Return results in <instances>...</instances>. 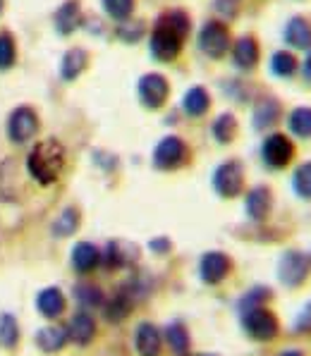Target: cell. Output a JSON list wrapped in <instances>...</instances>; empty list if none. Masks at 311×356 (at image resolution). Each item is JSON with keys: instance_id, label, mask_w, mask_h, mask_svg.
<instances>
[{"instance_id": "obj_12", "label": "cell", "mask_w": 311, "mask_h": 356, "mask_svg": "<svg viewBox=\"0 0 311 356\" xmlns=\"http://www.w3.org/2000/svg\"><path fill=\"white\" fill-rule=\"evenodd\" d=\"M282 38L290 46V51H309L311 48V17L307 15H294L287 19Z\"/></svg>"}, {"instance_id": "obj_35", "label": "cell", "mask_w": 311, "mask_h": 356, "mask_svg": "<svg viewBox=\"0 0 311 356\" xmlns=\"http://www.w3.org/2000/svg\"><path fill=\"white\" fill-rule=\"evenodd\" d=\"M271 289H266V287H254L252 292H247L242 297V301H239V311L242 314H247V311H252V309H261V306H266L271 301Z\"/></svg>"}, {"instance_id": "obj_5", "label": "cell", "mask_w": 311, "mask_h": 356, "mask_svg": "<svg viewBox=\"0 0 311 356\" xmlns=\"http://www.w3.org/2000/svg\"><path fill=\"white\" fill-rule=\"evenodd\" d=\"M242 323H244V332L252 339H259V342H271L280 332V323H278L276 314L266 309V306L242 314Z\"/></svg>"}, {"instance_id": "obj_2", "label": "cell", "mask_w": 311, "mask_h": 356, "mask_svg": "<svg viewBox=\"0 0 311 356\" xmlns=\"http://www.w3.org/2000/svg\"><path fill=\"white\" fill-rule=\"evenodd\" d=\"M26 168L39 184H53L65 168V149L56 139L39 141L26 158Z\"/></svg>"}, {"instance_id": "obj_26", "label": "cell", "mask_w": 311, "mask_h": 356, "mask_svg": "<svg viewBox=\"0 0 311 356\" xmlns=\"http://www.w3.org/2000/svg\"><path fill=\"white\" fill-rule=\"evenodd\" d=\"M287 127L299 139H311V106H299L287 115Z\"/></svg>"}, {"instance_id": "obj_11", "label": "cell", "mask_w": 311, "mask_h": 356, "mask_svg": "<svg viewBox=\"0 0 311 356\" xmlns=\"http://www.w3.org/2000/svg\"><path fill=\"white\" fill-rule=\"evenodd\" d=\"M232 63L234 67H239L242 72H254L261 63V46L256 41V36L247 34L239 36L237 41L232 43Z\"/></svg>"}, {"instance_id": "obj_6", "label": "cell", "mask_w": 311, "mask_h": 356, "mask_svg": "<svg viewBox=\"0 0 311 356\" xmlns=\"http://www.w3.org/2000/svg\"><path fill=\"white\" fill-rule=\"evenodd\" d=\"M214 189L223 199H234L244 191V168L239 161H225L214 172Z\"/></svg>"}, {"instance_id": "obj_29", "label": "cell", "mask_w": 311, "mask_h": 356, "mask_svg": "<svg viewBox=\"0 0 311 356\" xmlns=\"http://www.w3.org/2000/svg\"><path fill=\"white\" fill-rule=\"evenodd\" d=\"M166 339L175 354H187L189 352V332L182 323H170V325L166 327Z\"/></svg>"}, {"instance_id": "obj_42", "label": "cell", "mask_w": 311, "mask_h": 356, "mask_svg": "<svg viewBox=\"0 0 311 356\" xmlns=\"http://www.w3.org/2000/svg\"><path fill=\"white\" fill-rule=\"evenodd\" d=\"M0 13H3V0H0Z\"/></svg>"}, {"instance_id": "obj_19", "label": "cell", "mask_w": 311, "mask_h": 356, "mask_svg": "<svg viewBox=\"0 0 311 356\" xmlns=\"http://www.w3.org/2000/svg\"><path fill=\"white\" fill-rule=\"evenodd\" d=\"M36 309H39V314L48 321L63 316V311H65L63 292H60L58 287H46L43 292H39V297H36Z\"/></svg>"}, {"instance_id": "obj_38", "label": "cell", "mask_w": 311, "mask_h": 356, "mask_svg": "<svg viewBox=\"0 0 311 356\" xmlns=\"http://www.w3.org/2000/svg\"><path fill=\"white\" fill-rule=\"evenodd\" d=\"M294 330L297 332H311V301L302 309V314L294 321Z\"/></svg>"}, {"instance_id": "obj_27", "label": "cell", "mask_w": 311, "mask_h": 356, "mask_svg": "<svg viewBox=\"0 0 311 356\" xmlns=\"http://www.w3.org/2000/svg\"><path fill=\"white\" fill-rule=\"evenodd\" d=\"M211 131H214V139L218 144H230V141H234V136H237V120H234L232 113L218 115Z\"/></svg>"}, {"instance_id": "obj_14", "label": "cell", "mask_w": 311, "mask_h": 356, "mask_svg": "<svg viewBox=\"0 0 311 356\" xmlns=\"http://www.w3.org/2000/svg\"><path fill=\"white\" fill-rule=\"evenodd\" d=\"M282 120V103L276 96H261L254 108V129L269 131Z\"/></svg>"}, {"instance_id": "obj_28", "label": "cell", "mask_w": 311, "mask_h": 356, "mask_svg": "<svg viewBox=\"0 0 311 356\" xmlns=\"http://www.w3.org/2000/svg\"><path fill=\"white\" fill-rule=\"evenodd\" d=\"M292 189H294V194H297L299 199L311 201V161L302 163V165H297V170H294Z\"/></svg>"}, {"instance_id": "obj_43", "label": "cell", "mask_w": 311, "mask_h": 356, "mask_svg": "<svg viewBox=\"0 0 311 356\" xmlns=\"http://www.w3.org/2000/svg\"><path fill=\"white\" fill-rule=\"evenodd\" d=\"M199 356H209V354H199Z\"/></svg>"}, {"instance_id": "obj_22", "label": "cell", "mask_w": 311, "mask_h": 356, "mask_svg": "<svg viewBox=\"0 0 311 356\" xmlns=\"http://www.w3.org/2000/svg\"><path fill=\"white\" fill-rule=\"evenodd\" d=\"M132 259H134V251L129 246H125L122 242H111L101 251V266L108 268V270L125 268Z\"/></svg>"}, {"instance_id": "obj_32", "label": "cell", "mask_w": 311, "mask_h": 356, "mask_svg": "<svg viewBox=\"0 0 311 356\" xmlns=\"http://www.w3.org/2000/svg\"><path fill=\"white\" fill-rule=\"evenodd\" d=\"M134 8H136V0H103V10H106V15L115 22L132 19Z\"/></svg>"}, {"instance_id": "obj_17", "label": "cell", "mask_w": 311, "mask_h": 356, "mask_svg": "<svg viewBox=\"0 0 311 356\" xmlns=\"http://www.w3.org/2000/svg\"><path fill=\"white\" fill-rule=\"evenodd\" d=\"M273 208V194L269 187H254L244 199V211L252 220H266Z\"/></svg>"}, {"instance_id": "obj_15", "label": "cell", "mask_w": 311, "mask_h": 356, "mask_svg": "<svg viewBox=\"0 0 311 356\" xmlns=\"http://www.w3.org/2000/svg\"><path fill=\"white\" fill-rule=\"evenodd\" d=\"M134 344H136L139 356H158L161 354V347H163L161 330H158L154 323H141V325L136 327Z\"/></svg>"}, {"instance_id": "obj_23", "label": "cell", "mask_w": 311, "mask_h": 356, "mask_svg": "<svg viewBox=\"0 0 311 356\" xmlns=\"http://www.w3.org/2000/svg\"><path fill=\"white\" fill-rule=\"evenodd\" d=\"M79 24H81L79 0H67V3L60 5V10L56 13V26L60 34H72Z\"/></svg>"}, {"instance_id": "obj_20", "label": "cell", "mask_w": 311, "mask_h": 356, "mask_svg": "<svg viewBox=\"0 0 311 356\" xmlns=\"http://www.w3.org/2000/svg\"><path fill=\"white\" fill-rule=\"evenodd\" d=\"M36 344L41 352L56 354L67 344V327L65 325H46L36 332Z\"/></svg>"}, {"instance_id": "obj_3", "label": "cell", "mask_w": 311, "mask_h": 356, "mask_svg": "<svg viewBox=\"0 0 311 356\" xmlns=\"http://www.w3.org/2000/svg\"><path fill=\"white\" fill-rule=\"evenodd\" d=\"M199 48L206 58L223 60L232 51V36L230 29L223 19H209L199 31Z\"/></svg>"}, {"instance_id": "obj_25", "label": "cell", "mask_w": 311, "mask_h": 356, "mask_svg": "<svg viewBox=\"0 0 311 356\" xmlns=\"http://www.w3.org/2000/svg\"><path fill=\"white\" fill-rule=\"evenodd\" d=\"M86 63H89V56H86L84 48H70L63 58V65H60V76L67 81L77 79L86 70Z\"/></svg>"}, {"instance_id": "obj_13", "label": "cell", "mask_w": 311, "mask_h": 356, "mask_svg": "<svg viewBox=\"0 0 311 356\" xmlns=\"http://www.w3.org/2000/svg\"><path fill=\"white\" fill-rule=\"evenodd\" d=\"M230 266H232V261L228 259L225 254H221V251H209V254L201 256L199 275L206 284H218L228 277Z\"/></svg>"}, {"instance_id": "obj_44", "label": "cell", "mask_w": 311, "mask_h": 356, "mask_svg": "<svg viewBox=\"0 0 311 356\" xmlns=\"http://www.w3.org/2000/svg\"><path fill=\"white\" fill-rule=\"evenodd\" d=\"M309 263H311V259H309Z\"/></svg>"}, {"instance_id": "obj_10", "label": "cell", "mask_w": 311, "mask_h": 356, "mask_svg": "<svg viewBox=\"0 0 311 356\" xmlns=\"http://www.w3.org/2000/svg\"><path fill=\"white\" fill-rule=\"evenodd\" d=\"M39 131V118L31 108H17L8 120V136L15 144H24Z\"/></svg>"}, {"instance_id": "obj_9", "label": "cell", "mask_w": 311, "mask_h": 356, "mask_svg": "<svg viewBox=\"0 0 311 356\" xmlns=\"http://www.w3.org/2000/svg\"><path fill=\"white\" fill-rule=\"evenodd\" d=\"M309 270H311V263L302 251H285L280 259V266H278V277L285 287L290 289H297L299 284L309 277Z\"/></svg>"}, {"instance_id": "obj_24", "label": "cell", "mask_w": 311, "mask_h": 356, "mask_svg": "<svg viewBox=\"0 0 311 356\" xmlns=\"http://www.w3.org/2000/svg\"><path fill=\"white\" fill-rule=\"evenodd\" d=\"M182 108L189 118H201V115H206L211 108L209 91H206L204 86H192V89H189L182 98Z\"/></svg>"}, {"instance_id": "obj_40", "label": "cell", "mask_w": 311, "mask_h": 356, "mask_svg": "<svg viewBox=\"0 0 311 356\" xmlns=\"http://www.w3.org/2000/svg\"><path fill=\"white\" fill-rule=\"evenodd\" d=\"M151 249H154L156 254H166V251L170 249V242H168V239H154V242H151Z\"/></svg>"}, {"instance_id": "obj_1", "label": "cell", "mask_w": 311, "mask_h": 356, "mask_svg": "<svg viewBox=\"0 0 311 356\" xmlns=\"http://www.w3.org/2000/svg\"><path fill=\"white\" fill-rule=\"evenodd\" d=\"M192 31V19L184 10H166L151 29V56L158 63H173Z\"/></svg>"}, {"instance_id": "obj_7", "label": "cell", "mask_w": 311, "mask_h": 356, "mask_svg": "<svg viewBox=\"0 0 311 356\" xmlns=\"http://www.w3.org/2000/svg\"><path fill=\"white\" fill-rule=\"evenodd\" d=\"M136 94H139V101L146 111H158V108L166 106L168 96H170V84L163 74H144L136 84Z\"/></svg>"}, {"instance_id": "obj_34", "label": "cell", "mask_w": 311, "mask_h": 356, "mask_svg": "<svg viewBox=\"0 0 311 356\" xmlns=\"http://www.w3.org/2000/svg\"><path fill=\"white\" fill-rule=\"evenodd\" d=\"M74 297H77L79 306H84V309H96V306H103V292L96 287V284H77V289H74Z\"/></svg>"}, {"instance_id": "obj_16", "label": "cell", "mask_w": 311, "mask_h": 356, "mask_svg": "<svg viewBox=\"0 0 311 356\" xmlns=\"http://www.w3.org/2000/svg\"><path fill=\"white\" fill-rule=\"evenodd\" d=\"M65 327H67V339L74 344H79V347L89 344L96 335V323L89 314H86V311L74 314L72 318H70V325H65Z\"/></svg>"}, {"instance_id": "obj_21", "label": "cell", "mask_w": 311, "mask_h": 356, "mask_svg": "<svg viewBox=\"0 0 311 356\" xmlns=\"http://www.w3.org/2000/svg\"><path fill=\"white\" fill-rule=\"evenodd\" d=\"M101 266V251L91 242H79L72 249V268L77 273H91Z\"/></svg>"}, {"instance_id": "obj_30", "label": "cell", "mask_w": 311, "mask_h": 356, "mask_svg": "<svg viewBox=\"0 0 311 356\" xmlns=\"http://www.w3.org/2000/svg\"><path fill=\"white\" fill-rule=\"evenodd\" d=\"M19 342V325L15 321V316L3 314L0 316V347L3 349H15Z\"/></svg>"}, {"instance_id": "obj_33", "label": "cell", "mask_w": 311, "mask_h": 356, "mask_svg": "<svg viewBox=\"0 0 311 356\" xmlns=\"http://www.w3.org/2000/svg\"><path fill=\"white\" fill-rule=\"evenodd\" d=\"M77 227H79L77 208H65L58 216V220L53 222V234H56V237H67V234H72Z\"/></svg>"}, {"instance_id": "obj_18", "label": "cell", "mask_w": 311, "mask_h": 356, "mask_svg": "<svg viewBox=\"0 0 311 356\" xmlns=\"http://www.w3.org/2000/svg\"><path fill=\"white\" fill-rule=\"evenodd\" d=\"M302 70V60L294 51H276L271 56V72L280 79H294Z\"/></svg>"}, {"instance_id": "obj_31", "label": "cell", "mask_w": 311, "mask_h": 356, "mask_svg": "<svg viewBox=\"0 0 311 356\" xmlns=\"http://www.w3.org/2000/svg\"><path fill=\"white\" fill-rule=\"evenodd\" d=\"M132 311V297H129V292H118L115 297L106 304V318L108 321H122L125 316Z\"/></svg>"}, {"instance_id": "obj_41", "label": "cell", "mask_w": 311, "mask_h": 356, "mask_svg": "<svg viewBox=\"0 0 311 356\" xmlns=\"http://www.w3.org/2000/svg\"><path fill=\"white\" fill-rule=\"evenodd\" d=\"M278 356H304V352H299V349H285V352H280Z\"/></svg>"}, {"instance_id": "obj_39", "label": "cell", "mask_w": 311, "mask_h": 356, "mask_svg": "<svg viewBox=\"0 0 311 356\" xmlns=\"http://www.w3.org/2000/svg\"><path fill=\"white\" fill-rule=\"evenodd\" d=\"M299 74L304 76L307 84H311V48L309 51H304V60H302V70H299Z\"/></svg>"}, {"instance_id": "obj_37", "label": "cell", "mask_w": 311, "mask_h": 356, "mask_svg": "<svg viewBox=\"0 0 311 356\" xmlns=\"http://www.w3.org/2000/svg\"><path fill=\"white\" fill-rule=\"evenodd\" d=\"M15 63V41L10 34H0V70L13 67Z\"/></svg>"}, {"instance_id": "obj_4", "label": "cell", "mask_w": 311, "mask_h": 356, "mask_svg": "<svg viewBox=\"0 0 311 356\" xmlns=\"http://www.w3.org/2000/svg\"><path fill=\"white\" fill-rule=\"evenodd\" d=\"M294 156H297V146L290 139V134H282V131H271L261 144V158L271 170L290 168Z\"/></svg>"}, {"instance_id": "obj_8", "label": "cell", "mask_w": 311, "mask_h": 356, "mask_svg": "<svg viewBox=\"0 0 311 356\" xmlns=\"http://www.w3.org/2000/svg\"><path fill=\"white\" fill-rule=\"evenodd\" d=\"M189 161V146L180 136H166L154 151V165L158 170H177Z\"/></svg>"}, {"instance_id": "obj_36", "label": "cell", "mask_w": 311, "mask_h": 356, "mask_svg": "<svg viewBox=\"0 0 311 356\" xmlns=\"http://www.w3.org/2000/svg\"><path fill=\"white\" fill-rule=\"evenodd\" d=\"M118 36L122 38V41H127V43L139 41V38L144 36V22H139V19H125V22H120Z\"/></svg>"}]
</instances>
